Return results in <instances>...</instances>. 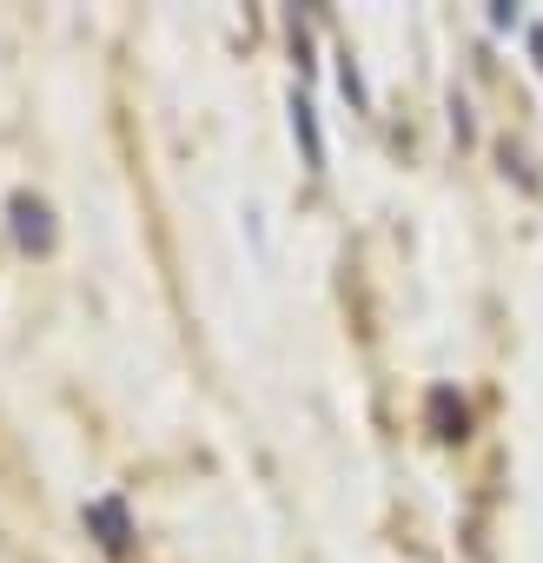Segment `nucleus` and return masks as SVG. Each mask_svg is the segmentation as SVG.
<instances>
[{
	"label": "nucleus",
	"instance_id": "obj_1",
	"mask_svg": "<svg viewBox=\"0 0 543 563\" xmlns=\"http://www.w3.org/2000/svg\"><path fill=\"white\" fill-rule=\"evenodd\" d=\"M8 225H14V245H21V252H54V206H47V199L14 192Z\"/></svg>",
	"mask_w": 543,
	"mask_h": 563
},
{
	"label": "nucleus",
	"instance_id": "obj_2",
	"mask_svg": "<svg viewBox=\"0 0 543 563\" xmlns=\"http://www.w3.org/2000/svg\"><path fill=\"white\" fill-rule=\"evenodd\" d=\"M286 113H292V140H299V159H306V173H325V126H319V107H312V93H306V87H292Z\"/></svg>",
	"mask_w": 543,
	"mask_h": 563
},
{
	"label": "nucleus",
	"instance_id": "obj_3",
	"mask_svg": "<svg viewBox=\"0 0 543 563\" xmlns=\"http://www.w3.org/2000/svg\"><path fill=\"white\" fill-rule=\"evenodd\" d=\"M87 530L100 537L107 556H126V550H133V517H126L120 497H93V504H87Z\"/></svg>",
	"mask_w": 543,
	"mask_h": 563
},
{
	"label": "nucleus",
	"instance_id": "obj_4",
	"mask_svg": "<svg viewBox=\"0 0 543 563\" xmlns=\"http://www.w3.org/2000/svg\"><path fill=\"white\" fill-rule=\"evenodd\" d=\"M339 87H345V100H352V113H372V93H365V74H358V60H352V47L339 54Z\"/></svg>",
	"mask_w": 543,
	"mask_h": 563
},
{
	"label": "nucleus",
	"instance_id": "obj_5",
	"mask_svg": "<svg viewBox=\"0 0 543 563\" xmlns=\"http://www.w3.org/2000/svg\"><path fill=\"white\" fill-rule=\"evenodd\" d=\"M484 21H490V34H523V8H517V0H497Z\"/></svg>",
	"mask_w": 543,
	"mask_h": 563
},
{
	"label": "nucleus",
	"instance_id": "obj_6",
	"mask_svg": "<svg viewBox=\"0 0 543 563\" xmlns=\"http://www.w3.org/2000/svg\"><path fill=\"white\" fill-rule=\"evenodd\" d=\"M451 133H457V146L477 140V126H470V100H464V93H451Z\"/></svg>",
	"mask_w": 543,
	"mask_h": 563
},
{
	"label": "nucleus",
	"instance_id": "obj_7",
	"mask_svg": "<svg viewBox=\"0 0 543 563\" xmlns=\"http://www.w3.org/2000/svg\"><path fill=\"white\" fill-rule=\"evenodd\" d=\"M530 67H536V74H543V21H536V27H530Z\"/></svg>",
	"mask_w": 543,
	"mask_h": 563
}]
</instances>
